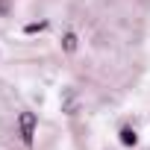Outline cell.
<instances>
[{"label":"cell","mask_w":150,"mask_h":150,"mask_svg":"<svg viewBox=\"0 0 150 150\" xmlns=\"http://www.w3.org/2000/svg\"><path fill=\"white\" fill-rule=\"evenodd\" d=\"M38 30H44V24H27V33H38Z\"/></svg>","instance_id":"277c9868"},{"label":"cell","mask_w":150,"mask_h":150,"mask_svg":"<svg viewBox=\"0 0 150 150\" xmlns=\"http://www.w3.org/2000/svg\"><path fill=\"white\" fill-rule=\"evenodd\" d=\"M65 50H68V53L77 50V35H74V33H68V35H65Z\"/></svg>","instance_id":"3957f363"},{"label":"cell","mask_w":150,"mask_h":150,"mask_svg":"<svg viewBox=\"0 0 150 150\" xmlns=\"http://www.w3.org/2000/svg\"><path fill=\"white\" fill-rule=\"evenodd\" d=\"M18 135L24 144H33V135H35V115L33 112H21L18 115Z\"/></svg>","instance_id":"6da1fadb"},{"label":"cell","mask_w":150,"mask_h":150,"mask_svg":"<svg viewBox=\"0 0 150 150\" xmlns=\"http://www.w3.org/2000/svg\"><path fill=\"white\" fill-rule=\"evenodd\" d=\"M121 141H124L127 147H132V144L138 141V135H135V129H129V127H124V129H121Z\"/></svg>","instance_id":"7a4b0ae2"}]
</instances>
